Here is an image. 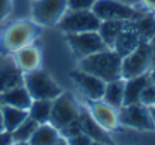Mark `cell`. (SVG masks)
I'll return each mask as SVG.
<instances>
[{
    "label": "cell",
    "mask_w": 155,
    "mask_h": 145,
    "mask_svg": "<svg viewBox=\"0 0 155 145\" xmlns=\"http://www.w3.org/2000/svg\"><path fill=\"white\" fill-rule=\"evenodd\" d=\"M80 70L100 77L105 83L117 80L122 79V56L113 48H105L91 56L81 57Z\"/></svg>",
    "instance_id": "obj_1"
},
{
    "label": "cell",
    "mask_w": 155,
    "mask_h": 145,
    "mask_svg": "<svg viewBox=\"0 0 155 145\" xmlns=\"http://www.w3.org/2000/svg\"><path fill=\"white\" fill-rule=\"evenodd\" d=\"M23 82L32 100H54L62 94L60 88L53 82L51 77L39 70L26 73L23 76Z\"/></svg>",
    "instance_id": "obj_2"
},
{
    "label": "cell",
    "mask_w": 155,
    "mask_h": 145,
    "mask_svg": "<svg viewBox=\"0 0 155 145\" xmlns=\"http://www.w3.org/2000/svg\"><path fill=\"white\" fill-rule=\"evenodd\" d=\"M101 20L92 11H74L69 9L63 14L57 23L59 29L66 33H81V32H98Z\"/></svg>",
    "instance_id": "obj_3"
},
{
    "label": "cell",
    "mask_w": 155,
    "mask_h": 145,
    "mask_svg": "<svg viewBox=\"0 0 155 145\" xmlns=\"http://www.w3.org/2000/svg\"><path fill=\"white\" fill-rule=\"evenodd\" d=\"M92 12L101 21H105V20L134 21L143 15V12L139 11L137 8L120 3L117 0H97V3L92 8Z\"/></svg>",
    "instance_id": "obj_4"
},
{
    "label": "cell",
    "mask_w": 155,
    "mask_h": 145,
    "mask_svg": "<svg viewBox=\"0 0 155 145\" xmlns=\"http://www.w3.org/2000/svg\"><path fill=\"white\" fill-rule=\"evenodd\" d=\"M152 65L151 60V50L148 41H140L139 46L131 53L122 57V77L131 79L142 76L148 71V68Z\"/></svg>",
    "instance_id": "obj_5"
},
{
    "label": "cell",
    "mask_w": 155,
    "mask_h": 145,
    "mask_svg": "<svg viewBox=\"0 0 155 145\" xmlns=\"http://www.w3.org/2000/svg\"><path fill=\"white\" fill-rule=\"evenodd\" d=\"M117 119L120 124L139 129V130H154L155 123L152 119L151 110L146 109L145 104L136 103V104H124L117 109Z\"/></svg>",
    "instance_id": "obj_6"
},
{
    "label": "cell",
    "mask_w": 155,
    "mask_h": 145,
    "mask_svg": "<svg viewBox=\"0 0 155 145\" xmlns=\"http://www.w3.org/2000/svg\"><path fill=\"white\" fill-rule=\"evenodd\" d=\"M36 33L38 30L33 23H29V21L14 23L5 30L2 36V46L9 51H17L20 48L29 46L33 41Z\"/></svg>",
    "instance_id": "obj_7"
},
{
    "label": "cell",
    "mask_w": 155,
    "mask_h": 145,
    "mask_svg": "<svg viewBox=\"0 0 155 145\" xmlns=\"http://www.w3.org/2000/svg\"><path fill=\"white\" fill-rule=\"evenodd\" d=\"M68 11L66 0H33L32 15L36 24L54 26Z\"/></svg>",
    "instance_id": "obj_8"
},
{
    "label": "cell",
    "mask_w": 155,
    "mask_h": 145,
    "mask_svg": "<svg viewBox=\"0 0 155 145\" xmlns=\"http://www.w3.org/2000/svg\"><path fill=\"white\" fill-rule=\"evenodd\" d=\"M78 113H80V109H78L74 97L71 94H60L53 100L50 123H51L53 127L60 130L62 127H65L71 121L77 119Z\"/></svg>",
    "instance_id": "obj_9"
},
{
    "label": "cell",
    "mask_w": 155,
    "mask_h": 145,
    "mask_svg": "<svg viewBox=\"0 0 155 145\" xmlns=\"http://www.w3.org/2000/svg\"><path fill=\"white\" fill-rule=\"evenodd\" d=\"M68 43L74 53L80 57L91 56L101 50L108 48L104 44L98 32H81V33H68Z\"/></svg>",
    "instance_id": "obj_10"
},
{
    "label": "cell",
    "mask_w": 155,
    "mask_h": 145,
    "mask_svg": "<svg viewBox=\"0 0 155 145\" xmlns=\"http://www.w3.org/2000/svg\"><path fill=\"white\" fill-rule=\"evenodd\" d=\"M71 77L74 79L77 86L81 89V92L89 100L98 101V100L103 98L104 89H105V82L101 80L100 77H97V76H94L91 73H86L83 70L74 71Z\"/></svg>",
    "instance_id": "obj_11"
},
{
    "label": "cell",
    "mask_w": 155,
    "mask_h": 145,
    "mask_svg": "<svg viewBox=\"0 0 155 145\" xmlns=\"http://www.w3.org/2000/svg\"><path fill=\"white\" fill-rule=\"evenodd\" d=\"M78 119H80V124H81V132L86 133L92 141L100 142V144H103V145L111 144V139L107 135L105 129H104L101 124L97 123V119L92 116V113H89L86 110H80Z\"/></svg>",
    "instance_id": "obj_12"
},
{
    "label": "cell",
    "mask_w": 155,
    "mask_h": 145,
    "mask_svg": "<svg viewBox=\"0 0 155 145\" xmlns=\"http://www.w3.org/2000/svg\"><path fill=\"white\" fill-rule=\"evenodd\" d=\"M139 43H140V38L134 29L133 21H127V24L124 26V29L120 30V33L117 35V38L113 44V50L124 57L137 47Z\"/></svg>",
    "instance_id": "obj_13"
},
{
    "label": "cell",
    "mask_w": 155,
    "mask_h": 145,
    "mask_svg": "<svg viewBox=\"0 0 155 145\" xmlns=\"http://www.w3.org/2000/svg\"><path fill=\"white\" fill-rule=\"evenodd\" d=\"M0 103L5 106H12V107L27 110L32 104V97L29 94V91L26 89V86L20 85V86H15V88H11V89L2 92Z\"/></svg>",
    "instance_id": "obj_14"
},
{
    "label": "cell",
    "mask_w": 155,
    "mask_h": 145,
    "mask_svg": "<svg viewBox=\"0 0 155 145\" xmlns=\"http://www.w3.org/2000/svg\"><path fill=\"white\" fill-rule=\"evenodd\" d=\"M151 83V77L145 73L137 77L127 79L125 88H124V104H136L140 103L142 91L145 89L146 85Z\"/></svg>",
    "instance_id": "obj_15"
},
{
    "label": "cell",
    "mask_w": 155,
    "mask_h": 145,
    "mask_svg": "<svg viewBox=\"0 0 155 145\" xmlns=\"http://www.w3.org/2000/svg\"><path fill=\"white\" fill-rule=\"evenodd\" d=\"M91 113L92 116L97 119L98 124H101L105 130H111L117 126L119 119H117V113H116V109H113L111 106L105 104V103H100V101H95L92 103L91 106Z\"/></svg>",
    "instance_id": "obj_16"
},
{
    "label": "cell",
    "mask_w": 155,
    "mask_h": 145,
    "mask_svg": "<svg viewBox=\"0 0 155 145\" xmlns=\"http://www.w3.org/2000/svg\"><path fill=\"white\" fill-rule=\"evenodd\" d=\"M23 83V74L21 70L17 67V64L14 62H6L0 65V94L20 86Z\"/></svg>",
    "instance_id": "obj_17"
},
{
    "label": "cell",
    "mask_w": 155,
    "mask_h": 145,
    "mask_svg": "<svg viewBox=\"0 0 155 145\" xmlns=\"http://www.w3.org/2000/svg\"><path fill=\"white\" fill-rule=\"evenodd\" d=\"M124 88H125V82L122 79L107 82L101 100H104L105 104L117 110L119 107L124 106Z\"/></svg>",
    "instance_id": "obj_18"
},
{
    "label": "cell",
    "mask_w": 155,
    "mask_h": 145,
    "mask_svg": "<svg viewBox=\"0 0 155 145\" xmlns=\"http://www.w3.org/2000/svg\"><path fill=\"white\" fill-rule=\"evenodd\" d=\"M15 64L21 71H33L39 64V51L30 44L15 51Z\"/></svg>",
    "instance_id": "obj_19"
},
{
    "label": "cell",
    "mask_w": 155,
    "mask_h": 145,
    "mask_svg": "<svg viewBox=\"0 0 155 145\" xmlns=\"http://www.w3.org/2000/svg\"><path fill=\"white\" fill-rule=\"evenodd\" d=\"M2 115H3V127L5 132L12 133L27 116L29 112L24 109H18V107H12V106H5L2 104Z\"/></svg>",
    "instance_id": "obj_20"
},
{
    "label": "cell",
    "mask_w": 155,
    "mask_h": 145,
    "mask_svg": "<svg viewBox=\"0 0 155 145\" xmlns=\"http://www.w3.org/2000/svg\"><path fill=\"white\" fill-rule=\"evenodd\" d=\"M125 24H127V21H122V20H105V21H101L98 33L103 38L104 44L108 48H113V44H114L117 35L120 33V30L124 29Z\"/></svg>",
    "instance_id": "obj_21"
},
{
    "label": "cell",
    "mask_w": 155,
    "mask_h": 145,
    "mask_svg": "<svg viewBox=\"0 0 155 145\" xmlns=\"http://www.w3.org/2000/svg\"><path fill=\"white\" fill-rule=\"evenodd\" d=\"M59 139L57 129L48 124H39L29 139V145H54Z\"/></svg>",
    "instance_id": "obj_22"
},
{
    "label": "cell",
    "mask_w": 155,
    "mask_h": 145,
    "mask_svg": "<svg viewBox=\"0 0 155 145\" xmlns=\"http://www.w3.org/2000/svg\"><path fill=\"white\" fill-rule=\"evenodd\" d=\"M51 106L53 100H32V104L27 109L29 116L38 124H47L51 116Z\"/></svg>",
    "instance_id": "obj_23"
},
{
    "label": "cell",
    "mask_w": 155,
    "mask_h": 145,
    "mask_svg": "<svg viewBox=\"0 0 155 145\" xmlns=\"http://www.w3.org/2000/svg\"><path fill=\"white\" fill-rule=\"evenodd\" d=\"M133 24L140 41H149L155 35V17L151 14H143L142 17L134 20Z\"/></svg>",
    "instance_id": "obj_24"
},
{
    "label": "cell",
    "mask_w": 155,
    "mask_h": 145,
    "mask_svg": "<svg viewBox=\"0 0 155 145\" xmlns=\"http://www.w3.org/2000/svg\"><path fill=\"white\" fill-rule=\"evenodd\" d=\"M39 124L33 119V118H30V116H27L12 133H11V136H12V141H23V142H29V139L32 138V135H33V132L36 130V127H38Z\"/></svg>",
    "instance_id": "obj_25"
},
{
    "label": "cell",
    "mask_w": 155,
    "mask_h": 145,
    "mask_svg": "<svg viewBox=\"0 0 155 145\" xmlns=\"http://www.w3.org/2000/svg\"><path fill=\"white\" fill-rule=\"evenodd\" d=\"M97 0H66L68 9L74 11H92Z\"/></svg>",
    "instance_id": "obj_26"
},
{
    "label": "cell",
    "mask_w": 155,
    "mask_h": 145,
    "mask_svg": "<svg viewBox=\"0 0 155 145\" xmlns=\"http://www.w3.org/2000/svg\"><path fill=\"white\" fill-rule=\"evenodd\" d=\"M60 132H62V135H63L66 139H69V138H72V136H75V135H78V133H81V124H80V119L77 118V119L71 121L69 124H66L65 127H62Z\"/></svg>",
    "instance_id": "obj_27"
},
{
    "label": "cell",
    "mask_w": 155,
    "mask_h": 145,
    "mask_svg": "<svg viewBox=\"0 0 155 145\" xmlns=\"http://www.w3.org/2000/svg\"><path fill=\"white\" fill-rule=\"evenodd\" d=\"M155 101V86L152 85V82L149 85L145 86V89L142 91V95H140V103L145 104V106H154Z\"/></svg>",
    "instance_id": "obj_28"
},
{
    "label": "cell",
    "mask_w": 155,
    "mask_h": 145,
    "mask_svg": "<svg viewBox=\"0 0 155 145\" xmlns=\"http://www.w3.org/2000/svg\"><path fill=\"white\" fill-rule=\"evenodd\" d=\"M91 142H92V139L86 133H83V132L68 139V145H87V144H91Z\"/></svg>",
    "instance_id": "obj_29"
},
{
    "label": "cell",
    "mask_w": 155,
    "mask_h": 145,
    "mask_svg": "<svg viewBox=\"0 0 155 145\" xmlns=\"http://www.w3.org/2000/svg\"><path fill=\"white\" fill-rule=\"evenodd\" d=\"M11 6H12V0H0V21H3L8 14L11 12Z\"/></svg>",
    "instance_id": "obj_30"
},
{
    "label": "cell",
    "mask_w": 155,
    "mask_h": 145,
    "mask_svg": "<svg viewBox=\"0 0 155 145\" xmlns=\"http://www.w3.org/2000/svg\"><path fill=\"white\" fill-rule=\"evenodd\" d=\"M14 142L12 141V136L9 132H2L0 133V145H11Z\"/></svg>",
    "instance_id": "obj_31"
},
{
    "label": "cell",
    "mask_w": 155,
    "mask_h": 145,
    "mask_svg": "<svg viewBox=\"0 0 155 145\" xmlns=\"http://www.w3.org/2000/svg\"><path fill=\"white\" fill-rule=\"evenodd\" d=\"M148 43H149V50H151V60H152V65H155V35Z\"/></svg>",
    "instance_id": "obj_32"
},
{
    "label": "cell",
    "mask_w": 155,
    "mask_h": 145,
    "mask_svg": "<svg viewBox=\"0 0 155 145\" xmlns=\"http://www.w3.org/2000/svg\"><path fill=\"white\" fill-rule=\"evenodd\" d=\"M140 3H142L146 9L155 11V0H140Z\"/></svg>",
    "instance_id": "obj_33"
},
{
    "label": "cell",
    "mask_w": 155,
    "mask_h": 145,
    "mask_svg": "<svg viewBox=\"0 0 155 145\" xmlns=\"http://www.w3.org/2000/svg\"><path fill=\"white\" fill-rule=\"evenodd\" d=\"M117 2H120V3H125V5H130V6H137V5H140V0H117Z\"/></svg>",
    "instance_id": "obj_34"
},
{
    "label": "cell",
    "mask_w": 155,
    "mask_h": 145,
    "mask_svg": "<svg viewBox=\"0 0 155 145\" xmlns=\"http://www.w3.org/2000/svg\"><path fill=\"white\" fill-rule=\"evenodd\" d=\"M5 132V127H3V115H2V103H0V133Z\"/></svg>",
    "instance_id": "obj_35"
},
{
    "label": "cell",
    "mask_w": 155,
    "mask_h": 145,
    "mask_svg": "<svg viewBox=\"0 0 155 145\" xmlns=\"http://www.w3.org/2000/svg\"><path fill=\"white\" fill-rule=\"evenodd\" d=\"M149 77H151V82H152V85L155 86V65H154V70H152V73L149 74Z\"/></svg>",
    "instance_id": "obj_36"
},
{
    "label": "cell",
    "mask_w": 155,
    "mask_h": 145,
    "mask_svg": "<svg viewBox=\"0 0 155 145\" xmlns=\"http://www.w3.org/2000/svg\"><path fill=\"white\" fill-rule=\"evenodd\" d=\"M11 145H29V142H23V141H14Z\"/></svg>",
    "instance_id": "obj_37"
},
{
    "label": "cell",
    "mask_w": 155,
    "mask_h": 145,
    "mask_svg": "<svg viewBox=\"0 0 155 145\" xmlns=\"http://www.w3.org/2000/svg\"><path fill=\"white\" fill-rule=\"evenodd\" d=\"M54 145H68V142L63 141V139H57V142H56Z\"/></svg>",
    "instance_id": "obj_38"
},
{
    "label": "cell",
    "mask_w": 155,
    "mask_h": 145,
    "mask_svg": "<svg viewBox=\"0 0 155 145\" xmlns=\"http://www.w3.org/2000/svg\"><path fill=\"white\" fill-rule=\"evenodd\" d=\"M151 110V115H152V119H154V123H155V107H152V109H149Z\"/></svg>",
    "instance_id": "obj_39"
},
{
    "label": "cell",
    "mask_w": 155,
    "mask_h": 145,
    "mask_svg": "<svg viewBox=\"0 0 155 145\" xmlns=\"http://www.w3.org/2000/svg\"><path fill=\"white\" fill-rule=\"evenodd\" d=\"M87 145H103V144H100V142H95V141H92L91 144H87Z\"/></svg>",
    "instance_id": "obj_40"
},
{
    "label": "cell",
    "mask_w": 155,
    "mask_h": 145,
    "mask_svg": "<svg viewBox=\"0 0 155 145\" xmlns=\"http://www.w3.org/2000/svg\"><path fill=\"white\" fill-rule=\"evenodd\" d=\"M154 107H155V101H154Z\"/></svg>",
    "instance_id": "obj_41"
}]
</instances>
